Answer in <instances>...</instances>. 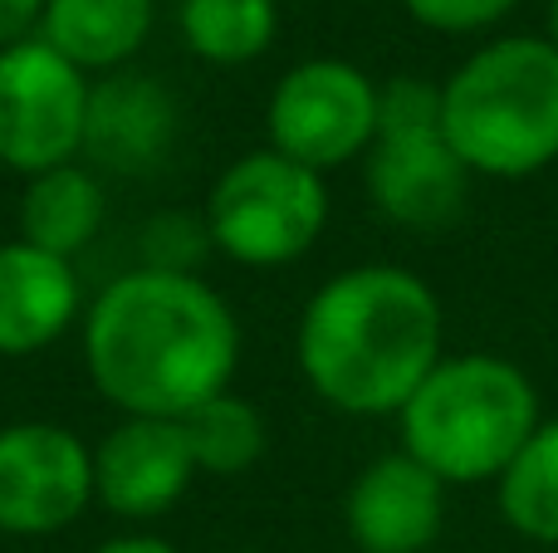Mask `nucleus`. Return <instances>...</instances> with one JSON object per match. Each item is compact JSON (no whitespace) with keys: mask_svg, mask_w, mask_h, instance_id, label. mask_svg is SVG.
Returning a JSON list of instances; mask_svg holds the SVG:
<instances>
[{"mask_svg":"<svg viewBox=\"0 0 558 553\" xmlns=\"http://www.w3.org/2000/svg\"><path fill=\"white\" fill-rule=\"evenodd\" d=\"M177 29L182 45L202 64L241 69L255 64L279 35V5L275 0H182L177 5Z\"/></svg>","mask_w":558,"mask_h":553,"instance_id":"16","label":"nucleus"},{"mask_svg":"<svg viewBox=\"0 0 558 553\" xmlns=\"http://www.w3.org/2000/svg\"><path fill=\"white\" fill-rule=\"evenodd\" d=\"M441 133L471 176L520 182L558 162V49L544 35L481 45L441 84Z\"/></svg>","mask_w":558,"mask_h":553,"instance_id":"4","label":"nucleus"},{"mask_svg":"<svg viewBox=\"0 0 558 553\" xmlns=\"http://www.w3.org/2000/svg\"><path fill=\"white\" fill-rule=\"evenodd\" d=\"M308 392L343 417H397L446 358L436 290L407 265H353L308 294L294 329Z\"/></svg>","mask_w":558,"mask_h":553,"instance_id":"2","label":"nucleus"},{"mask_svg":"<svg viewBox=\"0 0 558 553\" xmlns=\"http://www.w3.org/2000/svg\"><path fill=\"white\" fill-rule=\"evenodd\" d=\"M520 0H402V10L422 29L436 35H481V29L500 25Z\"/></svg>","mask_w":558,"mask_h":553,"instance_id":"20","label":"nucleus"},{"mask_svg":"<svg viewBox=\"0 0 558 553\" xmlns=\"http://www.w3.org/2000/svg\"><path fill=\"white\" fill-rule=\"evenodd\" d=\"M231 553H251V549H231Z\"/></svg>","mask_w":558,"mask_h":553,"instance_id":"24","label":"nucleus"},{"mask_svg":"<svg viewBox=\"0 0 558 553\" xmlns=\"http://www.w3.org/2000/svg\"><path fill=\"white\" fill-rule=\"evenodd\" d=\"M182 427H186L192 460L202 476H221V480L245 476L270 451V421H265V411L255 402L235 397V392H221L206 407H196Z\"/></svg>","mask_w":558,"mask_h":553,"instance_id":"18","label":"nucleus"},{"mask_svg":"<svg viewBox=\"0 0 558 553\" xmlns=\"http://www.w3.org/2000/svg\"><path fill=\"white\" fill-rule=\"evenodd\" d=\"M108 221V186L88 162L49 167L39 176H25L15 211V235L39 250L74 260L98 241Z\"/></svg>","mask_w":558,"mask_h":553,"instance_id":"15","label":"nucleus"},{"mask_svg":"<svg viewBox=\"0 0 558 553\" xmlns=\"http://www.w3.org/2000/svg\"><path fill=\"white\" fill-rule=\"evenodd\" d=\"M78 348L94 392L118 417L186 421L231 392L241 372V319L202 274L133 265L94 294Z\"/></svg>","mask_w":558,"mask_h":553,"instance_id":"1","label":"nucleus"},{"mask_svg":"<svg viewBox=\"0 0 558 553\" xmlns=\"http://www.w3.org/2000/svg\"><path fill=\"white\" fill-rule=\"evenodd\" d=\"M153 25L157 0H49L39 39L59 49L74 69H84L88 78H104L143 54Z\"/></svg>","mask_w":558,"mask_h":553,"instance_id":"14","label":"nucleus"},{"mask_svg":"<svg viewBox=\"0 0 558 553\" xmlns=\"http://www.w3.org/2000/svg\"><path fill=\"white\" fill-rule=\"evenodd\" d=\"M377 94L383 84L348 59H304L270 88L265 137L279 157L328 176L333 167L367 157L377 137Z\"/></svg>","mask_w":558,"mask_h":553,"instance_id":"7","label":"nucleus"},{"mask_svg":"<svg viewBox=\"0 0 558 553\" xmlns=\"http://www.w3.org/2000/svg\"><path fill=\"white\" fill-rule=\"evenodd\" d=\"M196 476L202 470L182 421L118 417V427L94 441V505L123 525H153L172 515Z\"/></svg>","mask_w":558,"mask_h":553,"instance_id":"10","label":"nucleus"},{"mask_svg":"<svg viewBox=\"0 0 558 553\" xmlns=\"http://www.w3.org/2000/svg\"><path fill=\"white\" fill-rule=\"evenodd\" d=\"M343 529L357 553H426L446 529V486L397 446L353 476Z\"/></svg>","mask_w":558,"mask_h":553,"instance_id":"12","label":"nucleus"},{"mask_svg":"<svg viewBox=\"0 0 558 553\" xmlns=\"http://www.w3.org/2000/svg\"><path fill=\"white\" fill-rule=\"evenodd\" d=\"M45 5L49 0H0V49L20 45V39H35Z\"/></svg>","mask_w":558,"mask_h":553,"instance_id":"21","label":"nucleus"},{"mask_svg":"<svg viewBox=\"0 0 558 553\" xmlns=\"http://www.w3.org/2000/svg\"><path fill=\"white\" fill-rule=\"evenodd\" d=\"M94 505V446L64 421L0 427V534H64Z\"/></svg>","mask_w":558,"mask_h":553,"instance_id":"9","label":"nucleus"},{"mask_svg":"<svg viewBox=\"0 0 558 553\" xmlns=\"http://www.w3.org/2000/svg\"><path fill=\"white\" fill-rule=\"evenodd\" d=\"M373 206L402 231H446L461 221L471 172L441 133V84L397 74L377 94V137L363 157Z\"/></svg>","mask_w":558,"mask_h":553,"instance_id":"5","label":"nucleus"},{"mask_svg":"<svg viewBox=\"0 0 558 553\" xmlns=\"http://www.w3.org/2000/svg\"><path fill=\"white\" fill-rule=\"evenodd\" d=\"M94 553H182L172 544V539H162V534H153V529H128V534H113V539H104Z\"/></svg>","mask_w":558,"mask_h":553,"instance_id":"22","label":"nucleus"},{"mask_svg":"<svg viewBox=\"0 0 558 553\" xmlns=\"http://www.w3.org/2000/svg\"><path fill=\"white\" fill-rule=\"evenodd\" d=\"M500 519L530 544H558V421H539L524 451L495 480Z\"/></svg>","mask_w":558,"mask_h":553,"instance_id":"17","label":"nucleus"},{"mask_svg":"<svg viewBox=\"0 0 558 553\" xmlns=\"http://www.w3.org/2000/svg\"><path fill=\"white\" fill-rule=\"evenodd\" d=\"M137 255H143L137 265H147V270L196 274L202 260L211 255V235H206L202 216H192V211H157L137 231Z\"/></svg>","mask_w":558,"mask_h":553,"instance_id":"19","label":"nucleus"},{"mask_svg":"<svg viewBox=\"0 0 558 553\" xmlns=\"http://www.w3.org/2000/svg\"><path fill=\"white\" fill-rule=\"evenodd\" d=\"M94 78L45 39L0 49V167L39 176L84 157V118Z\"/></svg>","mask_w":558,"mask_h":553,"instance_id":"8","label":"nucleus"},{"mask_svg":"<svg viewBox=\"0 0 558 553\" xmlns=\"http://www.w3.org/2000/svg\"><path fill=\"white\" fill-rule=\"evenodd\" d=\"M84 284L74 260L29 241H0V358H35L84 323Z\"/></svg>","mask_w":558,"mask_h":553,"instance_id":"13","label":"nucleus"},{"mask_svg":"<svg viewBox=\"0 0 558 553\" xmlns=\"http://www.w3.org/2000/svg\"><path fill=\"white\" fill-rule=\"evenodd\" d=\"M211 250L245 270L304 260L328 225V182L275 147L241 152L211 182L202 206Z\"/></svg>","mask_w":558,"mask_h":553,"instance_id":"6","label":"nucleus"},{"mask_svg":"<svg viewBox=\"0 0 558 553\" xmlns=\"http://www.w3.org/2000/svg\"><path fill=\"white\" fill-rule=\"evenodd\" d=\"M544 39L558 49V0H549V35H544Z\"/></svg>","mask_w":558,"mask_h":553,"instance_id":"23","label":"nucleus"},{"mask_svg":"<svg viewBox=\"0 0 558 553\" xmlns=\"http://www.w3.org/2000/svg\"><path fill=\"white\" fill-rule=\"evenodd\" d=\"M182 137V103L162 78L118 69L94 78L84 118V157L98 176H153L172 162Z\"/></svg>","mask_w":558,"mask_h":553,"instance_id":"11","label":"nucleus"},{"mask_svg":"<svg viewBox=\"0 0 558 553\" xmlns=\"http://www.w3.org/2000/svg\"><path fill=\"white\" fill-rule=\"evenodd\" d=\"M539 421L530 372L500 353H446L397 411L402 451L446 490L500 480Z\"/></svg>","mask_w":558,"mask_h":553,"instance_id":"3","label":"nucleus"}]
</instances>
